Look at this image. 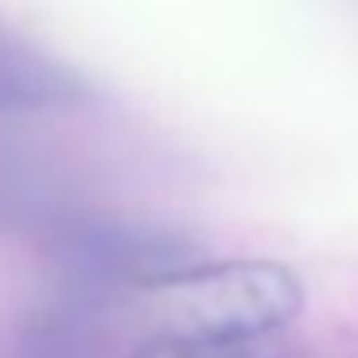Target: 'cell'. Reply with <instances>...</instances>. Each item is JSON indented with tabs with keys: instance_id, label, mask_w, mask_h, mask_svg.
<instances>
[{
	"instance_id": "obj_1",
	"label": "cell",
	"mask_w": 358,
	"mask_h": 358,
	"mask_svg": "<svg viewBox=\"0 0 358 358\" xmlns=\"http://www.w3.org/2000/svg\"><path fill=\"white\" fill-rule=\"evenodd\" d=\"M299 312V282L274 262H207L169 295V320L199 333L270 341Z\"/></svg>"
},
{
	"instance_id": "obj_2",
	"label": "cell",
	"mask_w": 358,
	"mask_h": 358,
	"mask_svg": "<svg viewBox=\"0 0 358 358\" xmlns=\"http://www.w3.org/2000/svg\"><path fill=\"white\" fill-rule=\"evenodd\" d=\"M89 203L93 194L55 152L34 143L30 127L0 122V245L43 257Z\"/></svg>"
},
{
	"instance_id": "obj_3",
	"label": "cell",
	"mask_w": 358,
	"mask_h": 358,
	"mask_svg": "<svg viewBox=\"0 0 358 358\" xmlns=\"http://www.w3.org/2000/svg\"><path fill=\"white\" fill-rule=\"evenodd\" d=\"M97 110L101 93L76 64L0 17V122L38 131L55 122H85Z\"/></svg>"
},
{
	"instance_id": "obj_4",
	"label": "cell",
	"mask_w": 358,
	"mask_h": 358,
	"mask_svg": "<svg viewBox=\"0 0 358 358\" xmlns=\"http://www.w3.org/2000/svg\"><path fill=\"white\" fill-rule=\"evenodd\" d=\"M114 312L89 291L43 282L0 316V358H127Z\"/></svg>"
},
{
	"instance_id": "obj_5",
	"label": "cell",
	"mask_w": 358,
	"mask_h": 358,
	"mask_svg": "<svg viewBox=\"0 0 358 358\" xmlns=\"http://www.w3.org/2000/svg\"><path fill=\"white\" fill-rule=\"evenodd\" d=\"M127 358H278L270 341H245V337H220V333H199L182 324H164L135 341Z\"/></svg>"
}]
</instances>
